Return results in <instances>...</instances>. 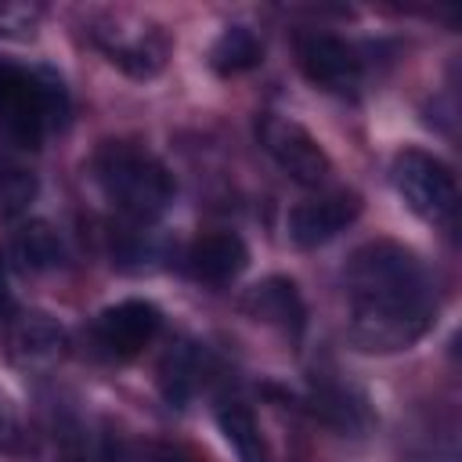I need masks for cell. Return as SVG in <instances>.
<instances>
[{"label":"cell","mask_w":462,"mask_h":462,"mask_svg":"<svg viewBox=\"0 0 462 462\" xmlns=\"http://www.w3.org/2000/svg\"><path fill=\"white\" fill-rule=\"evenodd\" d=\"M90 170H94V180H97L101 195L108 199V206H116L130 220L148 224V220L162 217L173 199V180H170L166 166L134 144H119V141L105 144L94 155Z\"/></svg>","instance_id":"7a4b0ae2"},{"label":"cell","mask_w":462,"mask_h":462,"mask_svg":"<svg viewBox=\"0 0 462 462\" xmlns=\"http://www.w3.org/2000/svg\"><path fill=\"white\" fill-rule=\"evenodd\" d=\"M357 213H361V199L354 191H325V195H314L292 206L285 227L300 249H314V245L332 242L343 227H350Z\"/></svg>","instance_id":"9c48e42d"},{"label":"cell","mask_w":462,"mask_h":462,"mask_svg":"<svg viewBox=\"0 0 462 462\" xmlns=\"http://www.w3.org/2000/svg\"><path fill=\"white\" fill-rule=\"evenodd\" d=\"M0 32L4 36H32V14L25 7H0Z\"/></svg>","instance_id":"e0dca14e"},{"label":"cell","mask_w":462,"mask_h":462,"mask_svg":"<svg viewBox=\"0 0 462 462\" xmlns=\"http://www.w3.org/2000/svg\"><path fill=\"white\" fill-rule=\"evenodd\" d=\"M350 339L368 354H393L419 343L437 314V289L426 263L397 242H368L346 260Z\"/></svg>","instance_id":"6da1fadb"},{"label":"cell","mask_w":462,"mask_h":462,"mask_svg":"<svg viewBox=\"0 0 462 462\" xmlns=\"http://www.w3.org/2000/svg\"><path fill=\"white\" fill-rule=\"evenodd\" d=\"M162 314L148 300H123L116 307H105L90 325V343L108 361L137 357L155 336H159Z\"/></svg>","instance_id":"8992f818"},{"label":"cell","mask_w":462,"mask_h":462,"mask_svg":"<svg viewBox=\"0 0 462 462\" xmlns=\"http://www.w3.org/2000/svg\"><path fill=\"white\" fill-rule=\"evenodd\" d=\"M263 58V43L256 40L253 29L245 25H227L213 47H209V65L220 72V76H238V72H249L256 69Z\"/></svg>","instance_id":"5bb4252c"},{"label":"cell","mask_w":462,"mask_h":462,"mask_svg":"<svg viewBox=\"0 0 462 462\" xmlns=\"http://www.w3.org/2000/svg\"><path fill=\"white\" fill-rule=\"evenodd\" d=\"M97 47L105 51V58L112 65H119L130 76H155L166 61V36L159 32V25L152 22H123V18H108L94 29Z\"/></svg>","instance_id":"52a82bcc"},{"label":"cell","mask_w":462,"mask_h":462,"mask_svg":"<svg viewBox=\"0 0 462 462\" xmlns=\"http://www.w3.org/2000/svg\"><path fill=\"white\" fill-rule=\"evenodd\" d=\"M390 180H393L397 195L404 199V206L411 213H419L422 220L444 224L455 217L458 184H455V173L437 155H430L422 148H404L390 166Z\"/></svg>","instance_id":"277c9868"},{"label":"cell","mask_w":462,"mask_h":462,"mask_svg":"<svg viewBox=\"0 0 462 462\" xmlns=\"http://www.w3.org/2000/svg\"><path fill=\"white\" fill-rule=\"evenodd\" d=\"M36 199V177L25 170H0V217H18Z\"/></svg>","instance_id":"2e32d148"},{"label":"cell","mask_w":462,"mask_h":462,"mask_svg":"<svg viewBox=\"0 0 462 462\" xmlns=\"http://www.w3.org/2000/svg\"><path fill=\"white\" fill-rule=\"evenodd\" d=\"M256 137L263 144V152L296 180L307 188H318L328 173H332V159L325 155V148L314 141V134L307 126H300L296 119H285L278 112H263L256 119Z\"/></svg>","instance_id":"5b68a950"},{"label":"cell","mask_w":462,"mask_h":462,"mask_svg":"<svg viewBox=\"0 0 462 462\" xmlns=\"http://www.w3.org/2000/svg\"><path fill=\"white\" fill-rule=\"evenodd\" d=\"M296 58H300L303 76L314 87L328 94H357L365 65H361V54L346 40L328 36V32H307L296 43Z\"/></svg>","instance_id":"ba28073f"},{"label":"cell","mask_w":462,"mask_h":462,"mask_svg":"<svg viewBox=\"0 0 462 462\" xmlns=\"http://www.w3.org/2000/svg\"><path fill=\"white\" fill-rule=\"evenodd\" d=\"M249 263V249L235 231H213L202 235L191 249H188V267L199 282L206 285H227L235 282Z\"/></svg>","instance_id":"30bf717a"},{"label":"cell","mask_w":462,"mask_h":462,"mask_svg":"<svg viewBox=\"0 0 462 462\" xmlns=\"http://www.w3.org/2000/svg\"><path fill=\"white\" fill-rule=\"evenodd\" d=\"M11 256L22 271L29 274H40V271H58L65 263V242L61 235L47 224V220H29L14 231L11 238Z\"/></svg>","instance_id":"7c38bea8"},{"label":"cell","mask_w":462,"mask_h":462,"mask_svg":"<svg viewBox=\"0 0 462 462\" xmlns=\"http://www.w3.org/2000/svg\"><path fill=\"white\" fill-rule=\"evenodd\" d=\"M11 346L22 365H51L65 350V332L47 314H25L11 328Z\"/></svg>","instance_id":"4fadbf2b"},{"label":"cell","mask_w":462,"mask_h":462,"mask_svg":"<svg viewBox=\"0 0 462 462\" xmlns=\"http://www.w3.org/2000/svg\"><path fill=\"white\" fill-rule=\"evenodd\" d=\"M69 116V97L58 76L0 69V134L14 148H40L51 126Z\"/></svg>","instance_id":"3957f363"},{"label":"cell","mask_w":462,"mask_h":462,"mask_svg":"<svg viewBox=\"0 0 462 462\" xmlns=\"http://www.w3.org/2000/svg\"><path fill=\"white\" fill-rule=\"evenodd\" d=\"M217 426L224 433V440L235 448L238 462H271V451H267V440L256 426V419L249 415V408L242 404H220L217 408Z\"/></svg>","instance_id":"9a60e30c"},{"label":"cell","mask_w":462,"mask_h":462,"mask_svg":"<svg viewBox=\"0 0 462 462\" xmlns=\"http://www.w3.org/2000/svg\"><path fill=\"white\" fill-rule=\"evenodd\" d=\"M245 310L256 318V321H267V325H278L282 332H292L300 336L303 328V300H300V289L289 282V278H263L260 285H253L245 292Z\"/></svg>","instance_id":"8fae6325"}]
</instances>
